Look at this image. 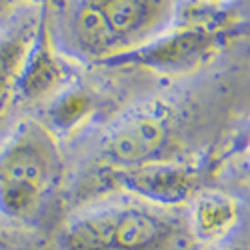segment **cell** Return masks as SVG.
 <instances>
[{"label": "cell", "instance_id": "obj_13", "mask_svg": "<svg viewBox=\"0 0 250 250\" xmlns=\"http://www.w3.org/2000/svg\"><path fill=\"white\" fill-rule=\"evenodd\" d=\"M198 2H204V4H216L218 0H198Z\"/></svg>", "mask_w": 250, "mask_h": 250}, {"label": "cell", "instance_id": "obj_7", "mask_svg": "<svg viewBox=\"0 0 250 250\" xmlns=\"http://www.w3.org/2000/svg\"><path fill=\"white\" fill-rule=\"evenodd\" d=\"M44 14L46 8L30 2L0 24V124L18 100L20 78L42 26Z\"/></svg>", "mask_w": 250, "mask_h": 250}, {"label": "cell", "instance_id": "obj_3", "mask_svg": "<svg viewBox=\"0 0 250 250\" xmlns=\"http://www.w3.org/2000/svg\"><path fill=\"white\" fill-rule=\"evenodd\" d=\"M62 170L58 136L38 118L18 120L0 142V218H34Z\"/></svg>", "mask_w": 250, "mask_h": 250}, {"label": "cell", "instance_id": "obj_4", "mask_svg": "<svg viewBox=\"0 0 250 250\" xmlns=\"http://www.w3.org/2000/svg\"><path fill=\"white\" fill-rule=\"evenodd\" d=\"M208 6L210 4L200 2L198 10L186 20L172 22L146 44L104 62V66L144 68L168 78H180L204 68L220 54L234 26V20L224 14L216 16L218 12L208 10Z\"/></svg>", "mask_w": 250, "mask_h": 250}, {"label": "cell", "instance_id": "obj_10", "mask_svg": "<svg viewBox=\"0 0 250 250\" xmlns=\"http://www.w3.org/2000/svg\"><path fill=\"white\" fill-rule=\"evenodd\" d=\"M96 112V98L84 86L68 84L44 104V124L56 134H72L82 128Z\"/></svg>", "mask_w": 250, "mask_h": 250}, {"label": "cell", "instance_id": "obj_14", "mask_svg": "<svg viewBox=\"0 0 250 250\" xmlns=\"http://www.w3.org/2000/svg\"><path fill=\"white\" fill-rule=\"evenodd\" d=\"M216 250H232V248H216Z\"/></svg>", "mask_w": 250, "mask_h": 250}, {"label": "cell", "instance_id": "obj_5", "mask_svg": "<svg viewBox=\"0 0 250 250\" xmlns=\"http://www.w3.org/2000/svg\"><path fill=\"white\" fill-rule=\"evenodd\" d=\"M176 128V112L160 100L144 102L110 124L100 152L112 168L160 160Z\"/></svg>", "mask_w": 250, "mask_h": 250}, {"label": "cell", "instance_id": "obj_6", "mask_svg": "<svg viewBox=\"0 0 250 250\" xmlns=\"http://www.w3.org/2000/svg\"><path fill=\"white\" fill-rule=\"evenodd\" d=\"M110 180L124 194L170 210L188 204L202 188L198 166L166 158L112 168Z\"/></svg>", "mask_w": 250, "mask_h": 250}, {"label": "cell", "instance_id": "obj_8", "mask_svg": "<svg viewBox=\"0 0 250 250\" xmlns=\"http://www.w3.org/2000/svg\"><path fill=\"white\" fill-rule=\"evenodd\" d=\"M72 82V70L66 58L54 44L48 16L44 14L42 26H40L36 42L28 54L22 78H20L18 100L26 104H46L52 96L64 90Z\"/></svg>", "mask_w": 250, "mask_h": 250}, {"label": "cell", "instance_id": "obj_15", "mask_svg": "<svg viewBox=\"0 0 250 250\" xmlns=\"http://www.w3.org/2000/svg\"><path fill=\"white\" fill-rule=\"evenodd\" d=\"M248 58H250V42H248Z\"/></svg>", "mask_w": 250, "mask_h": 250}, {"label": "cell", "instance_id": "obj_2", "mask_svg": "<svg viewBox=\"0 0 250 250\" xmlns=\"http://www.w3.org/2000/svg\"><path fill=\"white\" fill-rule=\"evenodd\" d=\"M176 18V0H74L66 34L74 52L104 64L146 44Z\"/></svg>", "mask_w": 250, "mask_h": 250}, {"label": "cell", "instance_id": "obj_11", "mask_svg": "<svg viewBox=\"0 0 250 250\" xmlns=\"http://www.w3.org/2000/svg\"><path fill=\"white\" fill-rule=\"evenodd\" d=\"M30 2H34V0H0V24L6 22L12 14H16L20 8H24Z\"/></svg>", "mask_w": 250, "mask_h": 250}, {"label": "cell", "instance_id": "obj_1", "mask_svg": "<svg viewBox=\"0 0 250 250\" xmlns=\"http://www.w3.org/2000/svg\"><path fill=\"white\" fill-rule=\"evenodd\" d=\"M182 226L170 208L132 196L74 212L58 232L60 250H174Z\"/></svg>", "mask_w": 250, "mask_h": 250}, {"label": "cell", "instance_id": "obj_12", "mask_svg": "<svg viewBox=\"0 0 250 250\" xmlns=\"http://www.w3.org/2000/svg\"><path fill=\"white\" fill-rule=\"evenodd\" d=\"M36 2L42 6V8L48 10V8H60V6H64L68 0H36Z\"/></svg>", "mask_w": 250, "mask_h": 250}, {"label": "cell", "instance_id": "obj_9", "mask_svg": "<svg viewBox=\"0 0 250 250\" xmlns=\"http://www.w3.org/2000/svg\"><path fill=\"white\" fill-rule=\"evenodd\" d=\"M186 206V228L190 236L204 246H218L240 220L236 198L222 190L200 188Z\"/></svg>", "mask_w": 250, "mask_h": 250}]
</instances>
